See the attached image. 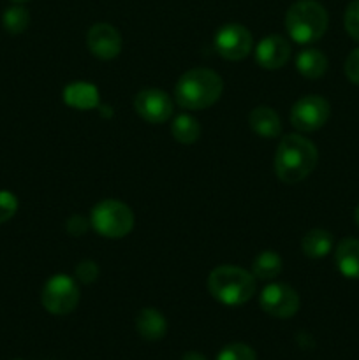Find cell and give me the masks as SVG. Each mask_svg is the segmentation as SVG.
<instances>
[{"label": "cell", "mask_w": 359, "mask_h": 360, "mask_svg": "<svg viewBox=\"0 0 359 360\" xmlns=\"http://www.w3.org/2000/svg\"><path fill=\"white\" fill-rule=\"evenodd\" d=\"M296 67L299 74L308 79H317L327 70V58L319 49H305L296 56Z\"/></svg>", "instance_id": "17"}, {"label": "cell", "mask_w": 359, "mask_h": 360, "mask_svg": "<svg viewBox=\"0 0 359 360\" xmlns=\"http://www.w3.org/2000/svg\"><path fill=\"white\" fill-rule=\"evenodd\" d=\"M354 220H355V224H358V227H359V204H358V207H355V211H354Z\"/></svg>", "instance_id": "29"}, {"label": "cell", "mask_w": 359, "mask_h": 360, "mask_svg": "<svg viewBox=\"0 0 359 360\" xmlns=\"http://www.w3.org/2000/svg\"><path fill=\"white\" fill-rule=\"evenodd\" d=\"M327 11L317 0H298L285 14V28L298 44H312L327 30Z\"/></svg>", "instance_id": "3"}, {"label": "cell", "mask_w": 359, "mask_h": 360, "mask_svg": "<svg viewBox=\"0 0 359 360\" xmlns=\"http://www.w3.org/2000/svg\"><path fill=\"white\" fill-rule=\"evenodd\" d=\"M88 227H90V220L80 217V214H74V217H70L69 221H67V231L73 236H76V238L77 236L87 234Z\"/></svg>", "instance_id": "27"}, {"label": "cell", "mask_w": 359, "mask_h": 360, "mask_svg": "<svg viewBox=\"0 0 359 360\" xmlns=\"http://www.w3.org/2000/svg\"><path fill=\"white\" fill-rule=\"evenodd\" d=\"M2 25L9 34H21L30 25V14L23 6H13L2 14Z\"/></svg>", "instance_id": "21"}, {"label": "cell", "mask_w": 359, "mask_h": 360, "mask_svg": "<svg viewBox=\"0 0 359 360\" xmlns=\"http://www.w3.org/2000/svg\"><path fill=\"white\" fill-rule=\"evenodd\" d=\"M172 137L182 144H192L199 139L201 136V125L196 118L190 115H180L176 116L175 122L171 125Z\"/></svg>", "instance_id": "20"}, {"label": "cell", "mask_w": 359, "mask_h": 360, "mask_svg": "<svg viewBox=\"0 0 359 360\" xmlns=\"http://www.w3.org/2000/svg\"><path fill=\"white\" fill-rule=\"evenodd\" d=\"M259 304L275 319H291L299 309V295L285 283H271L260 292Z\"/></svg>", "instance_id": "8"}, {"label": "cell", "mask_w": 359, "mask_h": 360, "mask_svg": "<svg viewBox=\"0 0 359 360\" xmlns=\"http://www.w3.org/2000/svg\"><path fill=\"white\" fill-rule=\"evenodd\" d=\"M90 225L102 238H125L134 229V213L125 202L115 199L102 200L92 210Z\"/></svg>", "instance_id": "5"}, {"label": "cell", "mask_w": 359, "mask_h": 360, "mask_svg": "<svg viewBox=\"0 0 359 360\" xmlns=\"http://www.w3.org/2000/svg\"><path fill=\"white\" fill-rule=\"evenodd\" d=\"M345 76L354 84H359V48L348 53L345 60Z\"/></svg>", "instance_id": "26"}, {"label": "cell", "mask_w": 359, "mask_h": 360, "mask_svg": "<svg viewBox=\"0 0 359 360\" xmlns=\"http://www.w3.org/2000/svg\"><path fill=\"white\" fill-rule=\"evenodd\" d=\"M291 58V44L282 35H267L256 49V60L263 69H282Z\"/></svg>", "instance_id": "12"}, {"label": "cell", "mask_w": 359, "mask_h": 360, "mask_svg": "<svg viewBox=\"0 0 359 360\" xmlns=\"http://www.w3.org/2000/svg\"><path fill=\"white\" fill-rule=\"evenodd\" d=\"M344 23L347 34L351 35L354 41L359 42V0H354V2L348 4L347 9H345Z\"/></svg>", "instance_id": "23"}, {"label": "cell", "mask_w": 359, "mask_h": 360, "mask_svg": "<svg viewBox=\"0 0 359 360\" xmlns=\"http://www.w3.org/2000/svg\"><path fill=\"white\" fill-rule=\"evenodd\" d=\"M136 330L143 340L158 341L168 333V320L153 308H143L136 316Z\"/></svg>", "instance_id": "14"}, {"label": "cell", "mask_w": 359, "mask_h": 360, "mask_svg": "<svg viewBox=\"0 0 359 360\" xmlns=\"http://www.w3.org/2000/svg\"><path fill=\"white\" fill-rule=\"evenodd\" d=\"M182 360H208L204 357L203 354H199V352H187L185 355H183Z\"/></svg>", "instance_id": "28"}, {"label": "cell", "mask_w": 359, "mask_h": 360, "mask_svg": "<svg viewBox=\"0 0 359 360\" xmlns=\"http://www.w3.org/2000/svg\"><path fill=\"white\" fill-rule=\"evenodd\" d=\"M208 290L225 306H241L256 292V276L236 266H220L211 271Z\"/></svg>", "instance_id": "4"}, {"label": "cell", "mask_w": 359, "mask_h": 360, "mask_svg": "<svg viewBox=\"0 0 359 360\" xmlns=\"http://www.w3.org/2000/svg\"><path fill=\"white\" fill-rule=\"evenodd\" d=\"M16 360H20V359H16Z\"/></svg>", "instance_id": "31"}, {"label": "cell", "mask_w": 359, "mask_h": 360, "mask_svg": "<svg viewBox=\"0 0 359 360\" xmlns=\"http://www.w3.org/2000/svg\"><path fill=\"white\" fill-rule=\"evenodd\" d=\"M319 160L315 144L299 134L282 137L275 153V174L284 183H299L312 174Z\"/></svg>", "instance_id": "1"}, {"label": "cell", "mask_w": 359, "mask_h": 360, "mask_svg": "<svg viewBox=\"0 0 359 360\" xmlns=\"http://www.w3.org/2000/svg\"><path fill=\"white\" fill-rule=\"evenodd\" d=\"M329 102L320 95H305L291 109V123L301 132H315L329 120Z\"/></svg>", "instance_id": "7"}, {"label": "cell", "mask_w": 359, "mask_h": 360, "mask_svg": "<svg viewBox=\"0 0 359 360\" xmlns=\"http://www.w3.org/2000/svg\"><path fill=\"white\" fill-rule=\"evenodd\" d=\"M41 302L51 315H69L80 302V288L76 280L67 274L51 276L42 288Z\"/></svg>", "instance_id": "6"}, {"label": "cell", "mask_w": 359, "mask_h": 360, "mask_svg": "<svg viewBox=\"0 0 359 360\" xmlns=\"http://www.w3.org/2000/svg\"><path fill=\"white\" fill-rule=\"evenodd\" d=\"M334 262L345 278L359 280V239H341L334 250Z\"/></svg>", "instance_id": "13"}, {"label": "cell", "mask_w": 359, "mask_h": 360, "mask_svg": "<svg viewBox=\"0 0 359 360\" xmlns=\"http://www.w3.org/2000/svg\"><path fill=\"white\" fill-rule=\"evenodd\" d=\"M217 360H257L256 352L245 343H231L220 350Z\"/></svg>", "instance_id": "22"}, {"label": "cell", "mask_w": 359, "mask_h": 360, "mask_svg": "<svg viewBox=\"0 0 359 360\" xmlns=\"http://www.w3.org/2000/svg\"><path fill=\"white\" fill-rule=\"evenodd\" d=\"M76 278L77 281L84 285H90L94 281H97L99 278V266L94 260H83L76 266Z\"/></svg>", "instance_id": "25"}, {"label": "cell", "mask_w": 359, "mask_h": 360, "mask_svg": "<svg viewBox=\"0 0 359 360\" xmlns=\"http://www.w3.org/2000/svg\"><path fill=\"white\" fill-rule=\"evenodd\" d=\"M13 2H16V4H23V2H28V0H13Z\"/></svg>", "instance_id": "30"}, {"label": "cell", "mask_w": 359, "mask_h": 360, "mask_svg": "<svg viewBox=\"0 0 359 360\" xmlns=\"http://www.w3.org/2000/svg\"><path fill=\"white\" fill-rule=\"evenodd\" d=\"M252 271L257 280H275L282 273V257L271 250H266V252L259 253L257 259L253 260Z\"/></svg>", "instance_id": "19"}, {"label": "cell", "mask_w": 359, "mask_h": 360, "mask_svg": "<svg viewBox=\"0 0 359 360\" xmlns=\"http://www.w3.org/2000/svg\"><path fill=\"white\" fill-rule=\"evenodd\" d=\"M88 49L101 60H113L122 51V35L113 25L95 23L87 35Z\"/></svg>", "instance_id": "11"}, {"label": "cell", "mask_w": 359, "mask_h": 360, "mask_svg": "<svg viewBox=\"0 0 359 360\" xmlns=\"http://www.w3.org/2000/svg\"><path fill=\"white\" fill-rule=\"evenodd\" d=\"M248 125L257 136L266 137V139H273L282 132L280 116L267 105H259V108L252 109L248 115Z\"/></svg>", "instance_id": "15"}, {"label": "cell", "mask_w": 359, "mask_h": 360, "mask_svg": "<svg viewBox=\"0 0 359 360\" xmlns=\"http://www.w3.org/2000/svg\"><path fill=\"white\" fill-rule=\"evenodd\" d=\"M63 98L67 104L76 109H90L97 105V88L87 83L69 84L63 91Z\"/></svg>", "instance_id": "18"}, {"label": "cell", "mask_w": 359, "mask_h": 360, "mask_svg": "<svg viewBox=\"0 0 359 360\" xmlns=\"http://www.w3.org/2000/svg\"><path fill=\"white\" fill-rule=\"evenodd\" d=\"M224 90V81L215 70L190 69L178 79L175 88V97L182 108L190 111H201L220 98Z\"/></svg>", "instance_id": "2"}, {"label": "cell", "mask_w": 359, "mask_h": 360, "mask_svg": "<svg viewBox=\"0 0 359 360\" xmlns=\"http://www.w3.org/2000/svg\"><path fill=\"white\" fill-rule=\"evenodd\" d=\"M18 199L13 192L0 190V224H6L16 214Z\"/></svg>", "instance_id": "24"}, {"label": "cell", "mask_w": 359, "mask_h": 360, "mask_svg": "<svg viewBox=\"0 0 359 360\" xmlns=\"http://www.w3.org/2000/svg\"><path fill=\"white\" fill-rule=\"evenodd\" d=\"M215 48L225 60H243L252 49V34L239 23H227L215 35Z\"/></svg>", "instance_id": "9"}, {"label": "cell", "mask_w": 359, "mask_h": 360, "mask_svg": "<svg viewBox=\"0 0 359 360\" xmlns=\"http://www.w3.org/2000/svg\"><path fill=\"white\" fill-rule=\"evenodd\" d=\"M134 109L148 123H164L172 115V101L157 88L141 90L134 98Z\"/></svg>", "instance_id": "10"}, {"label": "cell", "mask_w": 359, "mask_h": 360, "mask_svg": "<svg viewBox=\"0 0 359 360\" xmlns=\"http://www.w3.org/2000/svg\"><path fill=\"white\" fill-rule=\"evenodd\" d=\"M301 250L310 259H322L333 250V236L324 229H312L303 236Z\"/></svg>", "instance_id": "16"}]
</instances>
